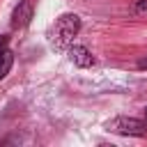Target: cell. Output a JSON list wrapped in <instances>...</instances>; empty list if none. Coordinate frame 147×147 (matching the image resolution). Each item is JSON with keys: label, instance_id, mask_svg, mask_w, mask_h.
Instances as JSON below:
<instances>
[{"label": "cell", "instance_id": "obj_1", "mask_svg": "<svg viewBox=\"0 0 147 147\" xmlns=\"http://www.w3.org/2000/svg\"><path fill=\"white\" fill-rule=\"evenodd\" d=\"M78 30H80V18L76 14H62L55 21V25L51 28V46L67 48L74 41V37L78 34Z\"/></svg>", "mask_w": 147, "mask_h": 147}, {"label": "cell", "instance_id": "obj_2", "mask_svg": "<svg viewBox=\"0 0 147 147\" xmlns=\"http://www.w3.org/2000/svg\"><path fill=\"white\" fill-rule=\"evenodd\" d=\"M106 129L119 136H136V138L147 136V122H140L136 117H115L106 124Z\"/></svg>", "mask_w": 147, "mask_h": 147}, {"label": "cell", "instance_id": "obj_3", "mask_svg": "<svg viewBox=\"0 0 147 147\" xmlns=\"http://www.w3.org/2000/svg\"><path fill=\"white\" fill-rule=\"evenodd\" d=\"M32 14H34L32 0H21L11 11V28H25L32 21Z\"/></svg>", "mask_w": 147, "mask_h": 147}, {"label": "cell", "instance_id": "obj_4", "mask_svg": "<svg viewBox=\"0 0 147 147\" xmlns=\"http://www.w3.org/2000/svg\"><path fill=\"white\" fill-rule=\"evenodd\" d=\"M69 57H71V62L76 64V67H92L96 60H94V55L85 48V46H71L69 48Z\"/></svg>", "mask_w": 147, "mask_h": 147}, {"label": "cell", "instance_id": "obj_5", "mask_svg": "<svg viewBox=\"0 0 147 147\" xmlns=\"http://www.w3.org/2000/svg\"><path fill=\"white\" fill-rule=\"evenodd\" d=\"M11 64H14V53H11L9 48H2V51H0V80L9 74Z\"/></svg>", "mask_w": 147, "mask_h": 147}, {"label": "cell", "instance_id": "obj_6", "mask_svg": "<svg viewBox=\"0 0 147 147\" xmlns=\"http://www.w3.org/2000/svg\"><path fill=\"white\" fill-rule=\"evenodd\" d=\"M136 9H138V11H145V9H147V0H138Z\"/></svg>", "mask_w": 147, "mask_h": 147}, {"label": "cell", "instance_id": "obj_7", "mask_svg": "<svg viewBox=\"0 0 147 147\" xmlns=\"http://www.w3.org/2000/svg\"><path fill=\"white\" fill-rule=\"evenodd\" d=\"M7 41H9V39L2 34V37H0V51H2V48H7Z\"/></svg>", "mask_w": 147, "mask_h": 147}, {"label": "cell", "instance_id": "obj_8", "mask_svg": "<svg viewBox=\"0 0 147 147\" xmlns=\"http://www.w3.org/2000/svg\"><path fill=\"white\" fill-rule=\"evenodd\" d=\"M138 67H140V69H147V57H142V60L138 62Z\"/></svg>", "mask_w": 147, "mask_h": 147}, {"label": "cell", "instance_id": "obj_9", "mask_svg": "<svg viewBox=\"0 0 147 147\" xmlns=\"http://www.w3.org/2000/svg\"><path fill=\"white\" fill-rule=\"evenodd\" d=\"M145 119H147V108H145Z\"/></svg>", "mask_w": 147, "mask_h": 147}]
</instances>
